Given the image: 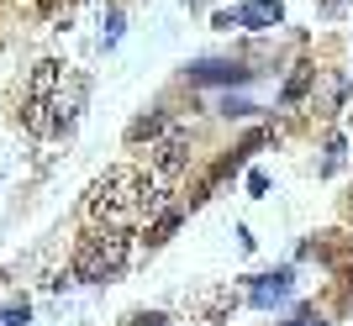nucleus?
Instances as JSON below:
<instances>
[{
  "label": "nucleus",
  "instance_id": "1",
  "mask_svg": "<svg viewBox=\"0 0 353 326\" xmlns=\"http://www.w3.org/2000/svg\"><path fill=\"white\" fill-rule=\"evenodd\" d=\"M143 195H148V179L137 169H105L85 195V216L90 221H105V226H121L127 216L143 210Z\"/></svg>",
  "mask_w": 353,
  "mask_h": 326
},
{
  "label": "nucleus",
  "instance_id": "2",
  "mask_svg": "<svg viewBox=\"0 0 353 326\" xmlns=\"http://www.w3.org/2000/svg\"><path fill=\"white\" fill-rule=\"evenodd\" d=\"M127 258H132V242L121 226H95L90 237H79L74 248V279L79 284H111L127 274Z\"/></svg>",
  "mask_w": 353,
  "mask_h": 326
},
{
  "label": "nucleus",
  "instance_id": "3",
  "mask_svg": "<svg viewBox=\"0 0 353 326\" xmlns=\"http://www.w3.org/2000/svg\"><path fill=\"white\" fill-rule=\"evenodd\" d=\"M85 89H90V85H85L79 74H63L59 85H53V95H48V127H53V137L74 127L79 105H85Z\"/></svg>",
  "mask_w": 353,
  "mask_h": 326
},
{
  "label": "nucleus",
  "instance_id": "4",
  "mask_svg": "<svg viewBox=\"0 0 353 326\" xmlns=\"http://www.w3.org/2000/svg\"><path fill=\"white\" fill-rule=\"evenodd\" d=\"M190 169V132H169L159 137V148H153V179H163V184H174L179 174Z\"/></svg>",
  "mask_w": 353,
  "mask_h": 326
},
{
  "label": "nucleus",
  "instance_id": "5",
  "mask_svg": "<svg viewBox=\"0 0 353 326\" xmlns=\"http://www.w3.org/2000/svg\"><path fill=\"white\" fill-rule=\"evenodd\" d=\"M285 21V6L280 0H248V6H237V11H221L216 27H280Z\"/></svg>",
  "mask_w": 353,
  "mask_h": 326
},
{
  "label": "nucleus",
  "instance_id": "6",
  "mask_svg": "<svg viewBox=\"0 0 353 326\" xmlns=\"http://www.w3.org/2000/svg\"><path fill=\"white\" fill-rule=\"evenodd\" d=\"M290 290H295V274H290V268H274V274H259V279L248 284V305L269 311V305H280V300H290Z\"/></svg>",
  "mask_w": 353,
  "mask_h": 326
},
{
  "label": "nucleus",
  "instance_id": "7",
  "mask_svg": "<svg viewBox=\"0 0 353 326\" xmlns=\"http://www.w3.org/2000/svg\"><path fill=\"white\" fill-rule=\"evenodd\" d=\"M253 69H243V63H227V58H201L190 63V85H248Z\"/></svg>",
  "mask_w": 353,
  "mask_h": 326
},
{
  "label": "nucleus",
  "instance_id": "8",
  "mask_svg": "<svg viewBox=\"0 0 353 326\" xmlns=\"http://www.w3.org/2000/svg\"><path fill=\"white\" fill-rule=\"evenodd\" d=\"M63 79V63L59 58H43L37 69H32V85H27V100H48L53 95V85Z\"/></svg>",
  "mask_w": 353,
  "mask_h": 326
},
{
  "label": "nucleus",
  "instance_id": "9",
  "mask_svg": "<svg viewBox=\"0 0 353 326\" xmlns=\"http://www.w3.org/2000/svg\"><path fill=\"white\" fill-rule=\"evenodd\" d=\"M179 221H185L179 210H159V221L148 226V248H159V242H169V237L179 232Z\"/></svg>",
  "mask_w": 353,
  "mask_h": 326
},
{
  "label": "nucleus",
  "instance_id": "10",
  "mask_svg": "<svg viewBox=\"0 0 353 326\" xmlns=\"http://www.w3.org/2000/svg\"><path fill=\"white\" fill-rule=\"evenodd\" d=\"M159 132H163V111H148L127 127V142H143V137H159Z\"/></svg>",
  "mask_w": 353,
  "mask_h": 326
},
{
  "label": "nucleus",
  "instance_id": "11",
  "mask_svg": "<svg viewBox=\"0 0 353 326\" xmlns=\"http://www.w3.org/2000/svg\"><path fill=\"white\" fill-rule=\"evenodd\" d=\"M306 85H311V69H306V63H301V69H295V74H290V85H285V95H280V100H285V105H295V100H301V95H306Z\"/></svg>",
  "mask_w": 353,
  "mask_h": 326
},
{
  "label": "nucleus",
  "instance_id": "12",
  "mask_svg": "<svg viewBox=\"0 0 353 326\" xmlns=\"http://www.w3.org/2000/svg\"><path fill=\"white\" fill-rule=\"evenodd\" d=\"M21 321H27V300L11 305V311H0V326H21Z\"/></svg>",
  "mask_w": 353,
  "mask_h": 326
},
{
  "label": "nucleus",
  "instance_id": "13",
  "mask_svg": "<svg viewBox=\"0 0 353 326\" xmlns=\"http://www.w3.org/2000/svg\"><path fill=\"white\" fill-rule=\"evenodd\" d=\"M285 326H327V321H322V316H316V311H295V316H290V321H285Z\"/></svg>",
  "mask_w": 353,
  "mask_h": 326
},
{
  "label": "nucleus",
  "instance_id": "14",
  "mask_svg": "<svg viewBox=\"0 0 353 326\" xmlns=\"http://www.w3.org/2000/svg\"><path fill=\"white\" fill-rule=\"evenodd\" d=\"M338 163H343V142H327V163H322V174H332Z\"/></svg>",
  "mask_w": 353,
  "mask_h": 326
},
{
  "label": "nucleus",
  "instance_id": "15",
  "mask_svg": "<svg viewBox=\"0 0 353 326\" xmlns=\"http://www.w3.org/2000/svg\"><path fill=\"white\" fill-rule=\"evenodd\" d=\"M117 37H121V11H111V21H105V47L117 43Z\"/></svg>",
  "mask_w": 353,
  "mask_h": 326
},
{
  "label": "nucleus",
  "instance_id": "16",
  "mask_svg": "<svg viewBox=\"0 0 353 326\" xmlns=\"http://www.w3.org/2000/svg\"><path fill=\"white\" fill-rule=\"evenodd\" d=\"M169 316H159V311H143V316H132V326H163Z\"/></svg>",
  "mask_w": 353,
  "mask_h": 326
},
{
  "label": "nucleus",
  "instance_id": "17",
  "mask_svg": "<svg viewBox=\"0 0 353 326\" xmlns=\"http://www.w3.org/2000/svg\"><path fill=\"white\" fill-rule=\"evenodd\" d=\"M248 111H253L248 100H227V105H221V116H248Z\"/></svg>",
  "mask_w": 353,
  "mask_h": 326
},
{
  "label": "nucleus",
  "instance_id": "18",
  "mask_svg": "<svg viewBox=\"0 0 353 326\" xmlns=\"http://www.w3.org/2000/svg\"><path fill=\"white\" fill-rule=\"evenodd\" d=\"M248 190H253V195H264V190H269V174H259V169H253V174H248Z\"/></svg>",
  "mask_w": 353,
  "mask_h": 326
},
{
  "label": "nucleus",
  "instance_id": "19",
  "mask_svg": "<svg viewBox=\"0 0 353 326\" xmlns=\"http://www.w3.org/2000/svg\"><path fill=\"white\" fill-rule=\"evenodd\" d=\"M37 6H43V11H59V0H37Z\"/></svg>",
  "mask_w": 353,
  "mask_h": 326
}]
</instances>
